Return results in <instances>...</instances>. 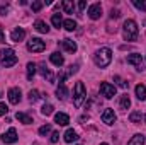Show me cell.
<instances>
[{
    "mask_svg": "<svg viewBox=\"0 0 146 145\" xmlns=\"http://www.w3.org/2000/svg\"><path fill=\"white\" fill-rule=\"evenodd\" d=\"M94 60H95L97 67H100V68H106V67H109L110 60H112V51H110L109 48H100V50L95 53Z\"/></svg>",
    "mask_w": 146,
    "mask_h": 145,
    "instance_id": "cell-1",
    "label": "cell"
},
{
    "mask_svg": "<svg viewBox=\"0 0 146 145\" xmlns=\"http://www.w3.org/2000/svg\"><path fill=\"white\" fill-rule=\"evenodd\" d=\"M124 39L126 41H136L138 39V24L133 21V19H127L126 22H124Z\"/></svg>",
    "mask_w": 146,
    "mask_h": 145,
    "instance_id": "cell-2",
    "label": "cell"
},
{
    "mask_svg": "<svg viewBox=\"0 0 146 145\" xmlns=\"http://www.w3.org/2000/svg\"><path fill=\"white\" fill-rule=\"evenodd\" d=\"M0 60L3 67H14L17 63V55L12 48H5V50H0Z\"/></svg>",
    "mask_w": 146,
    "mask_h": 145,
    "instance_id": "cell-3",
    "label": "cell"
},
{
    "mask_svg": "<svg viewBox=\"0 0 146 145\" xmlns=\"http://www.w3.org/2000/svg\"><path fill=\"white\" fill-rule=\"evenodd\" d=\"M85 97H87V91H85L83 82H76V84H75V89H73V104H75L76 108H80V106L83 104Z\"/></svg>",
    "mask_w": 146,
    "mask_h": 145,
    "instance_id": "cell-4",
    "label": "cell"
},
{
    "mask_svg": "<svg viewBox=\"0 0 146 145\" xmlns=\"http://www.w3.org/2000/svg\"><path fill=\"white\" fill-rule=\"evenodd\" d=\"M27 50L33 51V53H41V51L46 50V43L42 39H39V38H31L27 41Z\"/></svg>",
    "mask_w": 146,
    "mask_h": 145,
    "instance_id": "cell-5",
    "label": "cell"
},
{
    "mask_svg": "<svg viewBox=\"0 0 146 145\" xmlns=\"http://www.w3.org/2000/svg\"><path fill=\"white\" fill-rule=\"evenodd\" d=\"M100 94L106 97V99H112L115 96V87L109 84V82H102L100 84Z\"/></svg>",
    "mask_w": 146,
    "mask_h": 145,
    "instance_id": "cell-6",
    "label": "cell"
},
{
    "mask_svg": "<svg viewBox=\"0 0 146 145\" xmlns=\"http://www.w3.org/2000/svg\"><path fill=\"white\" fill-rule=\"evenodd\" d=\"M21 99H22V92H21L19 87H12V89H9V101H10L12 104H19Z\"/></svg>",
    "mask_w": 146,
    "mask_h": 145,
    "instance_id": "cell-7",
    "label": "cell"
},
{
    "mask_svg": "<svg viewBox=\"0 0 146 145\" xmlns=\"http://www.w3.org/2000/svg\"><path fill=\"white\" fill-rule=\"evenodd\" d=\"M100 15H102V5L100 3H92L88 7V17L94 19V21H97Z\"/></svg>",
    "mask_w": 146,
    "mask_h": 145,
    "instance_id": "cell-8",
    "label": "cell"
},
{
    "mask_svg": "<svg viewBox=\"0 0 146 145\" xmlns=\"http://www.w3.org/2000/svg\"><path fill=\"white\" fill-rule=\"evenodd\" d=\"M127 63H129V65H134L138 70H143V58H141V55H138V53L129 55V56H127Z\"/></svg>",
    "mask_w": 146,
    "mask_h": 145,
    "instance_id": "cell-9",
    "label": "cell"
},
{
    "mask_svg": "<svg viewBox=\"0 0 146 145\" xmlns=\"http://www.w3.org/2000/svg\"><path fill=\"white\" fill-rule=\"evenodd\" d=\"M2 142L3 144H15L17 142V132H15V128H10L7 133H3L2 135Z\"/></svg>",
    "mask_w": 146,
    "mask_h": 145,
    "instance_id": "cell-10",
    "label": "cell"
},
{
    "mask_svg": "<svg viewBox=\"0 0 146 145\" xmlns=\"http://www.w3.org/2000/svg\"><path fill=\"white\" fill-rule=\"evenodd\" d=\"M102 121H104L106 125H112V123L115 121V113H114V109L107 108L102 113Z\"/></svg>",
    "mask_w": 146,
    "mask_h": 145,
    "instance_id": "cell-11",
    "label": "cell"
},
{
    "mask_svg": "<svg viewBox=\"0 0 146 145\" xmlns=\"http://www.w3.org/2000/svg\"><path fill=\"white\" fill-rule=\"evenodd\" d=\"M54 123L60 125V126H66V125L70 123V118H68V114H65V113H56V114H54Z\"/></svg>",
    "mask_w": 146,
    "mask_h": 145,
    "instance_id": "cell-12",
    "label": "cell"
},
{
    "mask_svg": "<svg viewBox=\"0 0 146 145\" xmlns=\"http://www.w3.org/2000/svg\"><path fill=\"white\" fill-rule=\"evenodd\" d=\"M24 38H26V31H24V29H21V28L14 29V31H12V34H10V39H12L14 43H19V41H22Z\"/></svg>",
    "mask_w": 146,
    "mask_h": 145,
    "instance_id": "cell-13",
    "label": "cell"
},
{
    "mask_svg": "<svg viewBox=\"0 0 146 145\" xmlns=\"http://www.w3.org/2000/svg\"><path fill=\"white\" fill-rule=\"evenodd\" d=\"M49 60H51V63H53V65H56V67H61V65L65 63V58H63V55H60L58 51H54V53L49 56Z\"/></svg>",
    "mask_w": 146,
    "mask_h": 145,
    "instance_id": "cell-14",
    "label": "cell"
},
{
    "mask_svg": "<svg viewBox=\"0 0 146 145\" xmlns=\"http://www.w3.org/2000/svg\"><path fill=\"white\" fill-rule=\"evenodd\" d=\"M61 46H63L66 51H70V53H75V51H76V43H75L73 39H63V41H61Z\"/></svg>",
    "mask_w": 146,
    "mask_h": 145,
    "instance_id": "cell-15",
    "label": "cell"
},
{
    "mask_svg": "<svg viewBox=\"0 0 146 145\" xmlns=\"http://www.w3.org/2000/svg\"><path fill=\"white\" fill-rule=\"evenodd\" d=\"M56 96H58V99H61V101H65V99L68 97V89H66L65 84H60V85H58V89H56Z\"/></svg>",
    "mask_w": 146,
    "mask_h": 145,
    "instance_id": "cell-16",
    "label": "cell"
},
{
    "mask_svg": "<svg viewBox=\"0 0 146 145\" xmlns=\"http://www.w3.org/2000/svg\"><path fill=\"white\" fill-rule=\"evenodd\" d=\"M34 29L39 31V33H42V34H48V33H49V26H48L44 21H36V22H34Z\"/></svg>",
    "mask_w": 146,
    "mask_h": 145,
    "instance_id": "cell-17",
    "label": "cell"
},
{
    "mask_svg": "<svg viewBox=\"0 0 146 145\" xmlns=\"http://www.w3.org/2000/svg\"><path fill=\"white\" fill-rule=\"evenodd\" d=\"M39 72H41V75H42L48 82H53V73H51V70H49L44 63H41V65H39Z\"/></svg>",
    "mask_w": 146,
    "mask_h": 145,
    "instance_id": "cell-18",
    "label": "cell"
},
{
    "mask_svg": "<svg viewBox=\"0 0 146 145\" xmlns=\"http://www.w3.org/2000/svg\"><path fill=\"white\" fill-rule=\"evenodd\" d=\"M78 140V133L75 132V130H66V133H65V142L66 144H72V142H76Z\"/></svg>",
    "mask_w": 146,
    "mask_h": 145,
    "instance_id": "cell-19",
    "label": "cell"
},
{
    "mask_svg": "<svg viewBox=\"0 0 146 145\" xmlns=\"http://www.w3.org/2000/svg\"><path fill=\"white\" fill-rule=\"evenodd\" d=\"M136 97H138L139 101H145L146 99V87L143 84H138V85H136Z\"/></svg>",
    "mask_w": 146,
    "mask_h": 145,
    "instance_id": "cell-20",
    "label": "cell"
},
{
    "mask_svg": "<svg viewBox=\"0 0 146 145\" xmlns=\"http://www.w3.org/2000/svg\"><path fill=\"white\" fill-rule=\"evenodd\" d=\"M15 118H17L21 123H24V125H29V123H33V118H31L29 114H26V113H17V114H15Z\"/></svg>",
    "mask_w": 146,
    "mask_h": 145,
    "instance_id": "cell-21",
    "label": "cell"
},
{
    "mask_svg": "<svg viewBox=\"0 0 146 145\" xmlns=\"http://www.w3.org/2000/svg\"><path fill=\"white\" fill-rule=\"evenodd\" d=\"M61 7H63V10H65L66 14H73V10H75V3H73L72 0H65V2L61 3Z\"/></svg>",
    "mask_w": 146,
    "mask_h": 145,
    "instance_id": "cell-22",
    "label": "cell"
},
{
    "mask_svg": "<svg viewBox=\"0 0 146 145\" xmlns=\"http://www.w3.org/2000/svg\"><path fill=\"white\" fill-rule=\"evenodd\" d=\"M127 145H145V137H143V135H134V137L127 142Z\"/></svg>",
    "mask_w": 146,
    "mask_h": 145,
    "instance_id": "cell-23",
    "label": "cell"
},
{
    "mask_svg": "<svg viewBox=\"0 0 146 145\" xmlns=\"http://www.w3.org/2000/svg\"><path fill=\"white\" fill-rule=\"evenodd\" d=\"M51 22H53V26L54 28H61L63 26V19H61V14H53V17H51Z\"/></svg>",
    "mask_w": 146,
    "mask_h": 145,
    "instance_id": "cell-24",
    "label": "cell"
},
{
    "mask_svg": "<svg viewBox=\"0 0 146 145\" xmlns=\"http://www.w3.org/2000/svg\"><path fill=\"white\" fill-rule=\"evenodd\" d=\"M119 106H121V109H127L129 106H131V99H129V96H127V94H124V96L121 97Z\"/></svg>",
    "mask_w": 146,
    "mask_h": 145,
    "instance_id": "cell-25",
    "label": "cell"
},
{
    "mask_svg": "<svg viewBox=\"0 0 146 145\" xmlns=\"http://www.w3.org/2000/svg\"><path fill=\"white\" fill-rule=\"evenodd\" d=\"M63 28H65L66 31H75V29H76V22H75L73 19H66V21H63Z\"/></svg>",
    "mask_w": 146,
    "mask_h": 145,
    "instance_id": "cell-26",
    "label": "cell"
},
{
    "mask_svg": "<svg viewBox=\"0 0 146 145\" xmlns=\"http://www.w3.org/2000/svg\"><path fill=\"white\" fill-rule=\"evenodd\" d=\"M34 73H36V65L31 62V63H27V80H33Z\"/></svg>",
    "mask_w": 146,
    "mask_h": 145,
    "instance_id": "cell-27",
    "label": "cell"
},
{
    "mask_svg": "<svg viewBox=\"0 0 146 145\" xmlns=\"http://www.w3.org/2000/svg\"><path fill=\"white\" fill-rule=\"evenodd\" d=\"M141 118H143V116H141V113H139V111H133V113L129 114L131 123H139V121H141Z\"/></svg>",
    "mask_w": 146,
    "mask_h": 145,
    "instance_id": "cell-28",
    "label": "cell"
},
{
    "mask_svg": "<svg viewBox=\"0 0 146 145\" xmlns=\"http://www.w3.org/2000/svg\"><path fill=\"white\" fill-rule=\"evenodd\" d=\"M41 113H42L44 116H49V114H53V113H54V108H53V104H44V106L41 108Z\"/></svg>",
    "mask_w": 146,
    "mask_h": 145,
    "instance_id": "cell-29",
    "label": "cell"
},
{
    "mask_svg": "<svg viewBox=\"0 0 146 145\" xmlns=\"http://www.w3.org/2000/svg\"><path fill=\"white\" fill-rule=\"evenodd\" d=\"M42 5H44V2H39V0H37V2H33V3H31V9H33V12H39V10L42 9Z\"/></svg>",
    "mask_w": 146,
    "mask_h": 145,
    "instance_id": "cell-30",
    "label": "cell"
},
{
    "mask_svg": "<svg viewBox=\"0 0 146 145\" xmlns=\"http://www.w3.org/2000/svg\"><path fill=\"white\" fill-rule=\"evenodd\" d=\"M37 99H39V92H37L36 89L29 91V101H31V103H36Z\"/></svg>",
    "mask_w": 146,
    "mask_h": 145,
    "instance_id": "cell-31",
    "label": "cell"
},
{
    "mask_svg": "<svg viewBox=\"0 0 146 145\" xmlns=\"http://www.w3.org/2000/svg\"><path fill=\"white\" fill-rule=\"evenodd\" d=\"M49 132H51V125H42V126L39 128V135H42V137L48 135Z\"/></svg>",
    "mask_w": 146,
    "mask_h": 145,
    "instance_id": "cell-32",
    "label": "cell"
},
{
    "mask_svg": "<svg viewBox=\"0 0 146 145\" xmlns=\"http://www.w3.org/2000/svg\"><path fill=\"white\" fill-rule=\"evenodd\" d=\"M133 5H134L136 9H139V10H143V12L146 10V3H145V2H139V0H133Z\"/></svg>",
    "mask_w": 146,
    "mask_h": 145,
    "instance_id": "cell-33",
    "label": "cell"
},
{
    "mask_svg": "<svg viewBox=\"0 0 146 145\" xmlns=\"http://www.w3.org/2000/svg\"><path fill=\"white\" fill-rule=\"evenodd\" d=\"M114 80L117 82V85H119V87H122V89H126V87H127V84H126L121 77H117V75H115V77H114Z\"/></svg>",
    "mask_w": 146,
    "mask_h": 145,
    "instance_id": "cell-34",
    "label": "cell"
},
{
    "mask_svg": "<svg viewBox=\"0 0 146 145\" xmlns=\"http://www.w3.org/2000/svg\"><path fill=\"white\" fill-rule=\"evenodd\" d=\"M9 113V108H7V104L5 103H0V116H5Z\"/></svg>",
    "mask_w": 146,
    "mask_h": 145,
    "instance_id": "cell-35",
    "label": "cell"
},
{
    "mask_svg": "<svg viewBox=\"0 0 146 145\" xmlns=\"http://www.w3.org/2000/svg\"><path fill=\"white\" fill-rule=\"evenodd\" d=\"M49 140H51V144H56V142L60 140V133H58V132H53V133H51V138H49Z\"/></svg>",
    "mask_w": 146,
    "mask_h": 145,
    "instance_id": "cell-36",
    "label": "cell"
},
{
    "mask_svg": "<svg viewBox=\"0 0 146 145\" xmlns=\"http://www.w3.org/2000/svg\"><path fill=\"white\" fill-rule=\"evenodd\" d=\"M85 5H87V2H85V0H82V2H78V10H80V12H83V9H85Z\"/></svg>",
    "mask_w": 146,
    "mask_h": 145,
    "instance_id": "cell-37",
    "label": "cell"
},
{
    "mask_svg": "<svg viewBox=\"0 0 146 145\" xmlns=\"http://www.w3.org/2000/svg\"><path fill=\"white\" fill-rule=\"evenodd\" d=\"M119 15H121V14H119V10H112V12H110V17H112V19H117Z\"/></svg>",
    "mask_w": 146,
    "mask_h": 145,
    "instance_id": "cell-38",
    "label": "cell"
},
{
    "mask_svg": "<svg viewBox=\"0 0 146 145\" xmlns=\"http://www.w3.org/2000/svg\"><path fill=\"white\" fill-rule=\"evenodd\" d=\"M5 41V34H3V29L0 28V43H3Z\"/></svg>",
    "mask_w": 146,
    "mask_h": 145,
    "instance_id": "cell-39",
    "label": "cell"
},
{
    "mask_svg": "<svg viewBox=\"0 0 146 145\" xmlns=\"http://www.w3.org/2000/svg\"><path fill=\"white\" fill-rule=\"evenodd\" d=\"M7 10H9V9H7V7H0V14H2V15H3V14H5V12H7Z\"/></svg>",
    "mask_w": 146,
    "mask_h": 145,
    "instance_id": "cell-40",
    "label": "cell"
},
{
    "mask_svg": "<svg viewBox=\"0 0 146 145\" xmlns=\"http://www.w3.org/2000/svg\"><path fill=\"white\" fill-rule=\"evenodd\" d=\"M100 145H109V144H100Z\"/></svg>",
    "mask_w": 146,
    "mask_h": 145,
    "instance_id": "cell-41",
    "label": "cell"
},
{
    "mask_svg": "<svg viewBox=\"0 0 146 145\" xmlns=\"http://www.w3.org/2000/svg\"><path fill=\"white\" fill-rule=\"evenodd\" d=\"M145 121H146V116H145Z\"/></svg>",
    "mask_w": 146,
    "mask_h": 145,
    "instance_id": "cell-42",
    "label": "cell"
}]
</instances>
